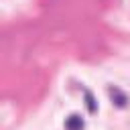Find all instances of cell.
Masks as SVG:
<instances>
[{
    "label": "cell",
    "instance_id": "obj_1",
    "mask_svg": "<svg viewBox=\"0 0 130 130\" xmlns=\"http://www.w3.org/2000/svg\"><path fill=\"white\" fill-rule=\"evenodd\" d=\"M112 93H114V102H116V104H120V106H124V104H126V98H124V93H122V91L112 89Z\"/></svg>",
    "mask_w": 130,
    "mask_h": 130
},
{
    "label": "cell",
    "instance_id": "obj_2",
    "mask_svg": "<svg viewBox=\"0 0 130 130\" xmlns=\"http://www.w3.org/2000/svg\"><path fill=\"white\" fill-rule=\"evenodd\" d=\"M69 126H73V130H77V128H81V120L73 116L71 120H67V128H69Z\"/></svg>",
    "mask_w": 130,
    "mask_h": 130
}]
</instances>
